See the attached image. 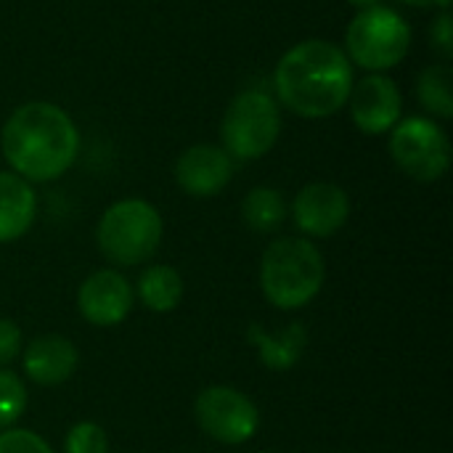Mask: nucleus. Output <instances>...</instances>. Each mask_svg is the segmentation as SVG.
<instances>
[{
	"mask_svg": "<svg viewBox=\"0 0 453 453\" xmlns=\"http://www.w3.org/2000/svg\"><path fill=\"white\" fill-rule=\"evenodd\" d=\"M3 157L27 183L61 178L77 159L80 133L72 117L50 101L21 104L3 125Z\"/></svg>",
	"mask_w": 453,
	"mask_h": 453,
	"instance_id": "1",
	"label": "nucleus"
},
{
	"mask_svg": "<svg viewBox=\"0 0 453 453\" xmlns=\"http://www.w3.org/2000/svg\"><path fill=\"white\" fill-rule=\"evenodd\" d=\"M273 88L289 111L321 119L348 104L353 64L348 53L329 40H303L279 58Z\"/></svg>",
	"mask_w": 453,
	"mask_h": 453,
	"instance_id": "2",
	"label": "nucleus"
},
{
	"mask_svg": "<svg viewBox=\"0 0 453 453\" xmlns=\"http://www.w3.org/2000/svg\"><path fill=\"white\" fill-rule=\"evenodd\" d=\"M324 281V255L305 236H284L265 247L260 260V289L273 308H305L321 292Z\"/></svg>",
	"mask_w": 453,
	"mask_h": 453,
	"instance_id": "3",
	"label": "nucleus"
},
{
	"mask_svg": "<svg viewBox=\"0 0 453 453\" xmlns=\"http://www.w3.org/2000/svg\"><path fill=\"white\" fill-rule=\"evenodd\" d=\"M162 231V215L154 204L146 199H119L101 215L96 242L109 263L133 268L157 255Z\"/></svg>",
	"mask_w": 453,
	"mask_h": 453,
	"instance_id": "4",
	"label": "nucleus"
},
{
	"mask_svg": "<svg viewBox=\"0 0 453 453\" xmlns=\"http://www.w3.org/2000/svg\"><path fill=\"white\" fill-rule=\"evenodd\" d=\"M411 50V27L406 19L385 5L358 11L345 32V53L369 72L398 66Z\"/></svg>",
	"mask_w": 453,
	"mask_h": 453,
	"instance_id": "5",
	"label": "nucleus"
},
{
	"mask_svg": "<svg viewBox=\"0 0 453 453\" xmlns=\"http://www.w3.org/2000/svg\"><path fill=\"white\" fill-rule=\"evenodd\" d=\"M281 135V111L279 104L263 90H242L228 104L220 138L231 159L252 162L265 157Z\"/></svg>",
	"mask_w": 453,
	"mask_h": 453,
	"instance_id": "6",
	"label": "nucleus"
},
{
	"mask_svg": "<svg viewBox=\"0 0 453 453\" xmlns=\"http://www.w3.org/2000/svg\"><path fill=\"white\" fill-rule=\"evenodd\" d=\"M390 157L409 178L433 183L451 167V143L446 130L433 119L409 117L390 130Z\"/></svg>",
	"mask_w": 453,
	"mask_h": 453,
	"instance_id": "7",
	"label": "nucleus"
},
{
	"mask_svg": "<svg viewBox=\"0 0 453 453\" xmlns=\"http://www.w3.org/2000/svg\"><path fill=\"white\" fill-rule=\"evenodd\" d=\"M194 419L207 438L223 446H242L252 441L260 427L255 401L228 385L204 388L194 401Z\"/></svg>",
	"mask_w": 453,
	"mask_h": 453,
	"instance_id": "8",
	"label": "nucleus"
},
{
	"mask_svg": "<svg viewBox=\"0 0 453 453\" xmlns=\"http://www.w3.org/2000/svg\"><path fill=\"white\" fill-rule=\"evenodd\" d=\"M295 226L313 239L334 236L350 218V196L337 183H308L292 202Z\"/></svg>",
	"mask_w": 453,
	"mask_h": 453,
	"instance_id": "9",
	"label": "nucleus"
},
{
	"mask_svg": "<svg viewBox=\"0 0 453 453\" xmlns=\"http://www.w3.org/2000/svg\"><path fill=\"white\" fill-rule=\"evenodd\" d=\"M135 303L133 284L114 268H101L90 273L77 292V308L82 319L93 326H117L122 324Z\"/></svg>",
	"mask_w": 453,
	"mask_h": 453,
	"instance_id": "10",
	"label": "nucleus"
},
{
	"mask_svg": "<svg viewBox=\"0 0 453 453\" xmlns=\"http://www.w3.org/2000/svg\"><path fill=\"white\" fill-rule=\"evenodd\" d=\"M348 104H350V117L361 133L382 135L401 122L403 96L390 77L366 74L364 80L353 82Z\"/></svg>",
	"mask_w": 453,
	"mask_h": 453,
	"instance_id": "11",
	"label": "nucleus"
},
{
	"mask_svg": "<svg viewBox=\"0 0 453 453\" xmlns=\"http://www.w3.org/2000/svg\"><path fill=\"white\" fill-rule=\"evenodd\" d=\"M234 178V159L226 149L212 143L188 146L175 162V180L178 186L199 199L220 194Z\"/></svg>",
	"mask_w": 453,
	"mask_h": 453,
	"instance_id": "12",
	"label": "nucleus"
},
{
	"mask_svg": "<svg viewBox=\"0 0 453 453\" xmlns=\"http://www.w3.org/2000/svg\"><path fill=\"white\" fill-rule=\"evenodd\" d=\"M21 353H24L21 356L24 374L29 377V382L42 388L64 385L77 372V361H80L74 342L61 334L35 337Z\"/></svg>",
	"mask_w": 453,
	"mask_h": 453,
	"instance_id": "13",
	"label": "nucleus"
},
{
	"mask_svg": "<svg viewBox=\"0 0 453 453\" xmlns=\"http://www.w3.org/2000/svg\"><path fill=\"white\" fill-rule=\"evenodd\" d=\"M37 212L35 188L16 173L0 170V244L21 239Z\"/></svg>",
	"mask_w": 453,
	"mask_h": 453,
	"instance_id": "14",
	"label": "nucleus"
},
{
	"mask_svg": "<svg viewBox=\"0 0 453 453\" xmlns=\"http://www.w3.org/2000/svg\"><path fill=\"white\" fill-rule=\"evenodd\" d=\"M250 342L257 350V358L271 369V372H289L305 353L308 348V332L303 324H289L287 329L271 334L263 326L252 324L247 332Z\"/></svg>",
	"mask_w": 453,
	"mask_h": 453,
	"instance_id": "15",
	"label": "nucleus"
},
{
	"mask_svg": "<svg viewBox=\"0 0 453 453\" xmlns=\"http://www.w3.org/2000/svg\"><path fill=\"white\" fill-rule=\"evenodd\" d=\"M135 292L151 313H170L183 300V279L173 265L154 263L138 276Z\"/></svg>",
	"mask_w": 453,
	"mask_h": 453,
	"instance_id": "16",
	"label": "nucleus"
},
{
	"mask_svg": "<svg viewBox=\"0 0 453 453\" xmlns=\"http://www.w3.org/2000/svg\"><path fill=\"white\" fill-rule=\"evenodd\" d=\"M242 218L257 234H271V231L281 228V223L287 218L284 194L271 186L252 188L242 202Z\"/></svg>",
	"mask_w": 453,
	"mask_h": 453,
	"instance_id": "17",
	"label": "nucleus"
},
{
	"mask_svg": "<svg viewBox=\"0 0 453 453\" xmlns=\"http://www.w3.org/2000/svg\"><path fill=\"white\" fill-rule=\"evenodd\" d=\"M417 96L422 106L441 119L453 117V74L446 64H433L419 74Z\"/></svg>",
	"mask_w": 453,
	"mask_h": 453,
	"instance_id": "18",
	"label": "nucleus"
},
{
	"mask_svg": "<svg viewBox=\"0 0 453 453\" xmlns=\"http://www.w3.org/2000/svg\"><path fill=\"white\" fill-rule=\"evenodd\" d=\"M27 403H29V395H27L24 382L13 372L0 369V433L13 427L21 419Z\"/></svg>",
	"mask_w": 453,
	"mask_h": 453,
	"instance_id": "19",
	"label": "nucleus"
},
{
	"mask_svg": "<svg viewBox=\"0 0 453 453\" xmlns=\"http://www.w3.org/2000/svg\"><path fill=\"white\" fill-rule=\"evenodd\" d=\"M64 453H109V435L96 422H77L66 433Z\"/></svg>",
	"mask_w": 453,
	"mask_h": 453,
	"instance_id": "20",
	"label": "nucleus"
},
{
	"mask_svg": "<svg viewBox=\"0 0 453 453\" xmlns=\"http://www.w3.org/2000/svg\"><path fill=\"white\" fill-rule=\"evenodd\" d=\"M0 453H53L50 446L32 430L8 427L0 433Z\"/></svg>",
	"mask_w": 453,
	"mask_h": 453,
	"instance_id": "21",
	"label": "nucleus"
},
{
	"mask_svg": "<svg viewBox=\"0 0 453 453\" xmlns=\"http://www.w3.org/2000/svg\"><path fill=\"white\" fill-rule=\"evenodd\" d=\"M24 350V337L16 321L0 319V366H8Z\"/></svg>",
	"mask_w": 453,
	"mask_h": 453,
	"instance_id": "22",
	"label": "nucleus"
},
{
	"mask_svg": "<svg viewBox=\"0 0 453 453\" xmlns=\"http://www.w3.org/2000/svg\"><path fill=\"white\" fill-rule=\"evenodd\" d=\"M433 45L449 58L453 56V27H451V13L449 11H443L441 16H438V21L433 24Z\"/></svg>",
	"mask_w": 453,
	"mask_h": 453,
	"instance_id": "23",
	"label": "nucleus"
},
{
	"mask_svg": "<svg viewBox=\"0 0 453 453\" xmlns=\"http://www.w3.org/2000/svg\"><path fill=\"white\" fill-rule=\"evenodd\" d=\"M401 3L414 5V8H443V11L451 5V0H401Z\"/></svg>",
	"mask_w": 453,
	"mask_h": 453,
	"instance_id": "24",
	"label": "nucleus"
},
{
	"mask_svg": "<svg viewBox=\"0 0 453 453\" xmlns=\"http://www.w3.org/2000/svg\"><path fill=\"white\" fill-rule=\"evenodd\" d=\"M353 8H358V11H366V8H374V5H380V0H348Z\"/></svg>",
	"mask_w": 453,
	"mask_h": 453,
	"instance_id": "25",
	"label": "nucleus"
}]
</instances>
